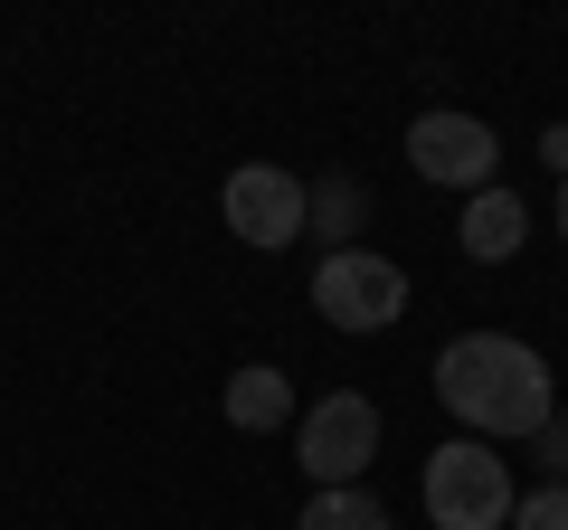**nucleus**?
Wrapping results in <instances>:
<instances>
[{
	"label": "nucleus",
	"instance_id": "1",
	"mask_svg": "<svg viewBox=\"0 0 568 530\" xmlns=\"http://www.w3.org/2000/svg\"><path fill=\"white\" fill-rule=\"evenodd\" d=\"M436 398H446V417L465 436H484V446H511V436L530 446V436L559 417L549 360L530 342H511V332H455V342L436 350Z\"/></svg>",
	"mask_w": 568,
	"mask_h": 530
},
{
	"label": "nucleus",
	"instance_id": "2",
	"mask_svg": "<svg viewBox=\"0 0 568 530\" xmlns=\"http://www.w3.org/2000/svg\"><path fill=\"white\" fill-rule=\"evenodd\" d=\"M511 465L484 436H446L426 455V530H511Z\"/></svg>",
	"mask_w": 568,
	"mask_h": 530
},
{
	"label": "nucleus",
	"instance_id": "3",
	"mask_svg": "<svg viewBox=\"0 0 568 530\" xmlns=\"http://www.w3.org/2000/svg\"><path fill=\"white\" fill-rule=\"evenodd\" d=\"M369 455H379V408H369L361 388H332L294 417V465L313 473V492H361Z\"/></svg>",
	"mask_w": 568,
	"mask_h": 530
},
{
	"label": "nucleus",
	"instance_id": "4",
	"mask_svg": "<svg viewBox=\"0 0 568 530\" xmlns=\"http://www.w3.org/2000/svg\"><path fill=\"white\" fill-rule=\"evenodd\" d=\"M313 313L332 332H388L407 313V265L379 256V246H351V256L313 265Z\"/></svg>",
	"mask_w": 568,
	"mask_h": 530
},
{
	"label": "nucleus",
	"instance_id": "5",
	"mask_svg": "<svg viewBox=\"0 0 568 530\" xmlns=\"http://www.w3.org/2000/svg\"><path fill=\"white\" fill-rule=\"evenodd\" d=\"M407 171L436 190H493L503 181V143H493V123L484 114H455V104H436V114L407 123Z\"/></svg>",
	"mask_w": 568,
	"mask_h": 530
},
{
	"label": "nucleus",
	"instance_id": "6",
	"mask_svg": "<svg viewBox=\"0 0 568 530\" xmlns=\"http://www.w3.org/2000/svg\"><path fill=\"white\" fill-rule=\"evenodd\" d=\"M219 208H227V227H237L246 246H265V256L304 237V181L284 162H237L227 190H219Z\"/></svg>",
	"mask_w": 568,
	"mask_h": 530
},
{
	"label": "nucleus",
	"instance_id": "7",
	"mask_svg": "<svg viewBox=\"0 0 568 530\" xmlns=\"http://www.w3.org/2000/svg\"><path fill=\"white\" fill-rule=\"evenodd\" d=\"M455 246H465L474 265H511V256L530 246V208H521V190H503V181L474 190V200H465V227H455Z\"/></svg>",
	"mask_w": 568,
	"mask_h": 530
},
{
	"label": "nucleus",
	"instance_id": "8",
	"mask_svg": "<svg viewBox=\"0 0 568 530\" xmlns=\"http://www.w3.org/2000/svg\"><path fill=\"white\" fill-rule=\"evenodd\" d=\"M361 218H369V181H351V171L304 181V237L323 246V256H351V246H361Z\"/></svg>",
	"mask_w": 568,
	"mask_h": 530
},
{
	"label": "nucleus",
	"instance_id": "9",
	"mask_svg": "<svg viewBox=\"0 0 568 530\" xmlns=\"http://www.w3.org/2000/svg\"><path fill=\"white\" fill-rule=\"evenodd\" d=\"M284 417H304V408H294V379H284L275 360H246L237 379H227V427H237V436H275Z\"/></svg>",
	"mask_w": 568,
	"mask_h": 530
},
{
	"label": "nucleus",
	"instance_id": "10",
	"mask_svg": "<svg viewBox=\"0 0 568 530\" xmlns=\"http://www.w3.org/2000/svg\"><path fill=\"white\" fill-rule=\"evenodd\" d=\"M294 530H388V511L369 502V492H313V502L294 511Z\"/></svg>",
	"mask_w": 568,
	"mask_h": 530
},
{
	"label": "nucleus",
	"instance_id": "11",
	"mask_svg": "<svg viewBox=\"0 0 568 530\" xmlns=\"http://www.w3.org/2000/svg\"><path fill=\"white\" fill-rule=\"evenodd\" d=\"M511 530H568V483H540L511 502Z\"/></svg>",
	"mask_w": 568,
	"mask_h": 530
},
{
	"label": "nucleus",
	"instance_id": "12",
	"mask_svg": "<svg viewBox=\"0 0 568 530\" xmlns=\"http://www.w3.org/2000/svg\"><path fill=\"white\" fill-rule=\"evenodd\" d=\"M530 455H540V473H549V483H568V417H549V427L530 436Z\"/></svg>",
	"mask_w": 568,
	"mask_h": 530
},
{
	"label": "nucleus",
	"instance_id": "13",
	"mask_svg": "<svg viewBox=\"0 0 568 530\" xmlns=\"http://www.w3.org/2000/svg\"><path fill=\"white\" fill-rule=\"evenodd\" d=\"M540 162H549V171L568 181V123H549V133H540Z\"/></svg>",
	"mask_w": 568,
	"mask_h": 530
},
{
	"label": "nucleus",
	"instance_id": "14",
	"mask_svg": "<svg viewBox=\"0 0 568 530\" xmlns=\"http://www.w3.org/2000/svg\"><path fill=\"white\" fill-rule=\"evenodd\" d=\"M559 237H568V181H559Z\"/></svg>",
	"mask_w": 568,
	"mask_h": 530
}]
</instances>
